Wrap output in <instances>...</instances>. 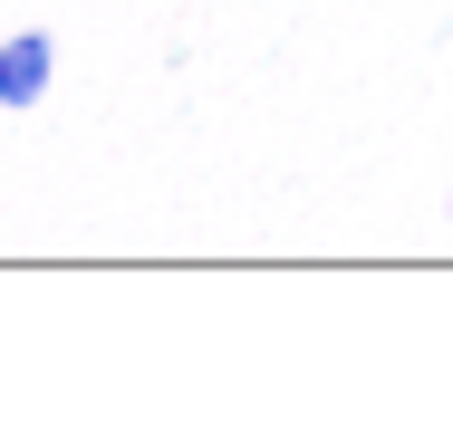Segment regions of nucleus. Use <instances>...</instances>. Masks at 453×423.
<instances>
[{
    "mask_svg": "<svg viewBox=\"0 0 453 423\" xmlns=\"http://www.w3.org/2000/svg\"><path fill=\"white\" fill-rule=\"evenodd\" d=\"M49 87H58V39L49 29H10L0 39V106L29 116V106H49Z\"/></svg>",
    "mask_w": 453,
    "mask_h": 423,
    "instance_id": "1",
    "label": "nucleus"
}]
</instances>
